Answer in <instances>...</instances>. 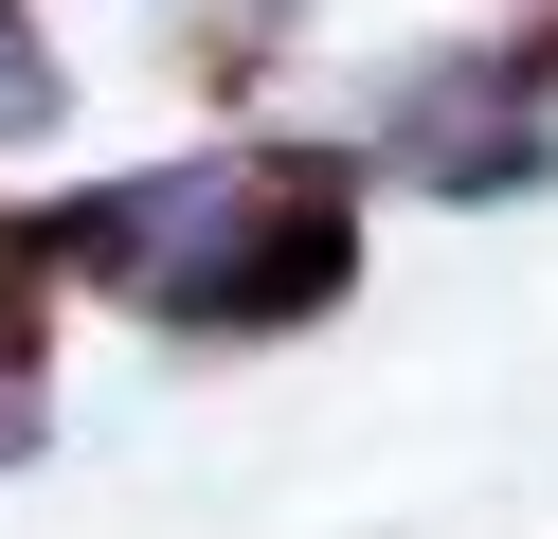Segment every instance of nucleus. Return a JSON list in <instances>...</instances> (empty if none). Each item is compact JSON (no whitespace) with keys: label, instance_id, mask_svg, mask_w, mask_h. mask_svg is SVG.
Wrapping results in <instances>:
<instances>
[{"label":"nucleus","instance_id":"f257e3e1","mask_svg":"<svg viewBox=\"0 0 558 539\" xmlns=\"http://www.w3.org/2000/svg\"><path fill=\"white\" fill-rule=\"evenodd\" d=\"M361 144H198V162L73 180L37 216L54 287H109L162 342H306L361 287Z\"/></svg>","mask_w":558,"mask_h":539},{"label":"nucleus","instance_id":"f03ea898","mask_svg":"<svg viewBox=\"0 0 558 539\" xmlns=\"http://www.w3.org/2000/svg\"><path fill=\"white\" fill-rule=\"evenodd\" d=\"M361 162H378V180H414V198H541V180H558V90L505 54V36L414 54L397 90H378Z\"/></svg>","mask_w":558,"mask_h":539},{"label":"nucleus","instance_id":"7ed1b4c3","mask_svg":"<svg viewBox=\"0 0 558 539\" xmlns=\"http://www.w3.org/2000/svg\"><path fill=\"white\" fill-rule=\"evenodd\" d=\"M37 359H54V234L0 216V395H37Z\"/></svg>","mask_w":558,"mask_h":539},{"label":"nucleus","instance_id":"20e7f679","mask_svg":"<svg viewBox=\"0 0 558 539\" xmlns=\"http://www.w3.org/2000/svg\"><path fill=\"white\" fill-rule=\"evenodd\" d=\"M54 126H73V72H54L37 0H0V144H54Z\"/></svg>","mask_w":558,"mask_h":539},{"label":"nucleus","instance_id":"39448f33","mask_svg":"<svg viewBox=\"0 0 558 539\" xmlns=\"http://www.w3.org/2000/svg\"><path fill=\"white\" fill-rule=\"evenodd\" d=\"M505 54H522V72L558 90V0H522V19H505Z\"/></svg>","mask_w":558,"mask_h":539}]
</instances>
